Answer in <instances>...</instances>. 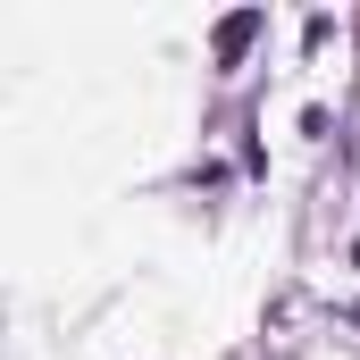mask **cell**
Returning <instances> with one entry per match:
<instances>
[{
  "mask_svg": "<svg viewBox=\"0 0 360 360\" xmlns=\"http://www.w3.org/2000/svg\"><path fill=\"white\" fill-rule=\"evenodd\" d=\"M252 34H260V17H252V8H243V17H226V25H218V51H226V59H235V51H243V42H252Z\"/></svg>",
  "mask_w": 360,
  "mask_h": 360,
  "instance_id": "obj_1",
  "label": "cell"
}]
</instances>
